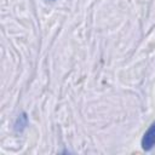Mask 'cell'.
Listing matches in <instances>:
<instances>
[{"instance_id":"cell-1","label":"cell","mask_w":155,"mask_h":155,"mask_svg":"<svg viewBox=\"0 0 155 155\" xmlns=\"http://www.w3.org/2000/svg\"><path fill=\"white\" fill-rule=\"evenodd\" d=\"M155 147V122L147 130L142 138V148L144 150H151Z\"/></svg>"},{"instance_id":"cell-2","label":"cell","mask_w":155,"mask_h":155,"mask_svg":"<svg viewBox=\"0 0 155 155\" xmlns=\"http://www.w3.org/2000/svg\"><path fill=\"white\" fill-rule=\"evenodd\" d=\"M27 125H28L27 115H25V114H22L21 116L17 117V120H16V122H15V130H16L17 132H22V131L25 128Z\"/></svg>"}]
</instances>
